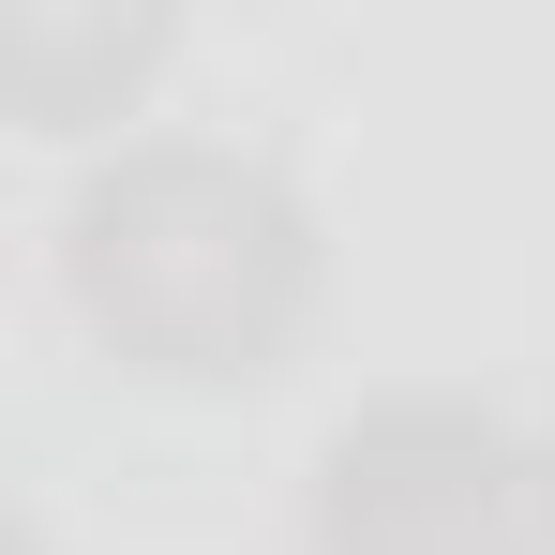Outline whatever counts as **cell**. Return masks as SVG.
I'll return each mask as SVG.
<instances>
[{
    "mask_svg": "<svg viewBox=\"0 0 555 555\" xmlns=\"http://www.w3.org/2000/svg\"><path fill=\"white\" fill-rule=\"evenodd\" d=\"M61 285L151 390H256L315 315V210L271 151L135 135L61 210Z\"/></svg>",
    "mask_w": 555,
    "mask_h": 555,
    "instance_id": "obj_1",
    "label": "cell"
},
{
    "mask_svg": "<svg viewBox=\"0 0 555 555\" xmlns=\"http://www.w3.org/2000/svg\"><path fill=\"white\" fill-rule=\"evenodd\" d=\"M300 555H555L541 451L480 390H375L315 451Z\"/></svg>",
    "mask_w": 555,
    "mask_h": 555,
    "instance_id": "obj_2",
    "label": "cell"
},
{
    "mask_svg": "<svg viewBox=\"0 0 555 555\" xmlns=\"http://www.w3.org/2000/svg\"><path fill=\"white\" fill-rule=\"evenodd\" d=\"M541 526H555V436H541Z\"/></svg>",
    "mask_w": 555,
    "mask_h": 555,
    "instance_id": "obj_4",
    "label": "cell"
},
{
    "mask_svg": "<svg viewBox=\"0 0 555 555\" xmlns=\"http://www.w3.org/2000/svg\"><path fill=\"white\" fill-rule=\"evenodd\" d=\"M151 61H166V15H91V0H15L0 15V76H15V105L46 135L120 120V105L151 91Z\"/></svg>",
    "mask_w": 555,
    "mask_h": 555,
    "instance_id": "obj_3",
    "label": "cell"
}]
</instances>
